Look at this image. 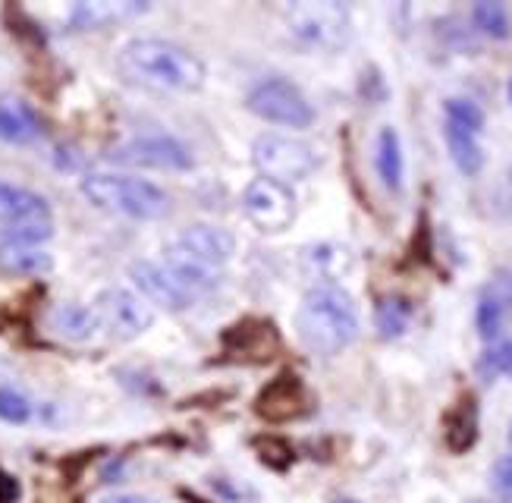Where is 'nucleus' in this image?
Returning a JSON list of instances; mask_svg holds the SVG:
<instances>
[{
    "mask_svg": "<svg viewBox=\"0 0 512 503\" xmlns=\"http://www.w3.org/2000/svg\"><path fill=\"white\" fill-rule=\"evenodd\" d=\"M120 76L132 85L161 92H195L205 82V67L192 51L164 38H136L123 48Z\"/></svg>",
    "mask_w": 512,
    "mask_h": 503,
    "instance_id": "nucleus-1",
    "label": "nucleus"
},
{
    "mask_svg": "<svg viewBox=\"0 0 512 503\" xmlns=\"http://www.w3.org/2000/svg\"><path fill=\"white\" fill-rule=\"evenodd\" d=\"M299 340L321 356H337L359 337V315L340 287H315L296 312Z\"/></svg>",
    "mask_w": 512,
    "mask_h": 503,
    "instance_id": "nucleus-2",
    "label": "nucleus"
},
{
    "mask_svg": "<svg viewBox=\"0 0 512 503\" xmlns=\"http://www.w3.org/2000/svg\"><path fill=\"white\" fill-rule=\"evenodd\" d=\"M82 195L101 211H114L132 221H158L170 211V195L148 180L123 177V173H88Z\"/></svg>",
    "mask_w": 512,
    "mask_h": 503,
    "instance_id": "nucleus-3",
    "label": "nucleus"
},
{
    "mask_svg": "<svg viewBox=\"0 0 512 503\" xmlns=\"http://www.w3.org/2000/svg\"><path fill=\"white\" fill-rule=\"evenodd\" d=\"M286 26L299 41L311 48H343L349 41V10L343 4H333V0H324V4H293L286 10Z\"/></svg>",
    "mask_w": 512,
    "mask_h": 503,
    "instance_id": "nucleus-4",
    "label": "nucleus"
},
{
    "mask_svg": "<svg viewBox=\"0 0 512 503\" xmlns=\"http://www.w3.org/2000/svg\"><path fill=\"white\" fill-rule=\"evenodd\" d=\"M252 161L261 170L264 180H274V183H283V186L305 180L308 173H315V167H318L315 148L299 142V139H289V136H261V139H255Z\"/></svg>",
    "mask_w": 512,
    "mask_h": 503,
    "instance_id": "nucleus-5",
    "label": "nucleus"
},
{
    "mask_svg": "<svg viewBox=\"0 0 512 503\" xmlns=\"http://www.w3.org/2000/svg\"><path fill=\"white\" fill-rule=\"evenodd\" d=\"M246 107L255 117L280 123V126L305 129V126L315 123L311 104L305 101V95L296 89V85L286 82V79H267V82L255 85L246 98Z\"/></svg>",
    "mask_w": 512,
    "mask_h": 503,
    "instance_id": "nucleus-6",
    "label": "nucleus"
},
{
    "mask_svg": "<svg viewBox=\"0 0 512 503\" xmlns=\"http://www.w3.org/2000/svg\"><path fill=\"white\" fill-rule=\"evenodd\" d=\"M95 315H98L101 331H107L117 340H132L145 334L154 321L151 305L129 290H104L95 299Z\"/></svg>",
    "mask_w": 512,
    "mask_h": 503,
    "instance_id": "nucleus-7",
    "label": "nucleus"
},
{
    "mask_svg": "<svg viewBox=\"0 0 512 503\" xmlns=\"http://www.w3.org/2000/svg\"><path fill=\"white\" fill-rule=\"evenodd\" d=\"M242 208H246L249 221L267 233H280L293 224L296 217V199L289 186L274 183V180H252L242 192Z\"/></svg>",
    "mask_w": 512,
    "mask_h": 503,
    "instance_id": "nucleus-8",
    "label": "nucleus"
},
{
    "mask_svg": "<svg viewBox=\"0 0 512 503\" xmlns=\"http://www.w3.org/2000/svg\"><path fill=\"white\" fill-rule=\"evenodd\" d=\"M114 164L126 167H154V170H189L192 155L183 142H176L170 136H142V139H129L117 145L107 155Z\"/></svg>",
    "mask_w": 512,
    "mask_h": 503,
    "instance_id": "nucleus-9",
    "label": "nucleus"
},
{
    "mask_svg": "<svg viewBox=\"0 0 512 503\" xmlns=\"http://www.w3.org/2000/svg\"><path fill=\"white\" fill-rule=\"evenodd\" d=\"M173 252L186 255L189 261L202 268H217V265H227L236 252V239L220 230V227H211V224H192L180 233V239L170 246Z\"/></svg>",
    "mask_w": 512,
    "mask_h": 503,
    "instance_id": "nucleus-10",
    "label": "nucleus"
},
{
    "mask_svg": "<svg viewBox=\"0 0 512 503\" xmlns=\"http://www.w3.org/2000/svg\"><path fill=\"white\" fill-rule=\"evenodd\" d=\"M308 406H311V397L305 384L296 375H280L258 393L255 412L267 422H293L308 412Z\"/></svg>",
    "mask_w": 512,
    "mask_h": 503,
    "instance_id": "nucleus-11",
    "label": "nucleus"
},
{
    "mask_svg": "<svg viewBox=\"0 0 512 503\" xmlns=\"http://www.w3.org/2000/svg\"><path fill=\"white\" fill-rule=\"evenodd\" d=\"M129 277L142 290V296L151 299L154 305H164V309H170V312H183L192 305L180 290H176V283L170 280V274L164 271L161 261H132Z\"/></svg>",
    "mask_w": 512,
    "mask_h": 503,
    "instance_id": "nucleus-12",
    "label": "nucleus"
},
{
    "mask_svg": "<svg viewBox=\"0 0 512 503\" xmlns=\"http://www.w3.org/2000/svg\"><path fill=\"white\" fill-rule=\"evenodd\" d=\"M161 265L170 274V280L176 283V290H180L189 302H198V299L211 296L217 290V283H220L211 268L195 265V261H189L186 255L173 252V249H167V258L161 261Z\"/></svg>",
    "mask_w": 512,
    "mask_h": 503,
    "instance_id": "nucleus-13",
    "label": "nucleus"
},
{
    "mask_svg": "<svg viewBox=\"0 0 512 503\" xmlns=\"http://www.w3.org/2000/svg\"><path fill=\"white\" fill-rule=\"evenodd\" d=\"M227 349L242 359H255L264 362L271 359L280 349L277 327L271 321H252V324H239L233 327V334L227 337Z\"/></svg>",
    "mask_w": 512,
    "mask_h": 503,
    "instance_id": "nucleus-14",
    "label": "nucleus"
},
{
    "mask_svg": "<svg viewBox=\"0 0 512 503\" xmlns=\"http://www.w3.org/2000/svg\"><path fill=\"white\" fill-rule=\"evenodd\" d=\"M51 321V331L63 340H73V343H85L92 340L101 327H98V315L95 309H85L79 302H63L48 315Z\"/></svg>",
    "mask_w": 512,
    "mask_h": 503,
    "instance_id": "nucleus-15",
    "label": "nucleus"
},
{
    "mask_svg": "<svg viewBox=\"0 0 512 503\" xmlns=\"http://www.w3.org/2000/svg\"><path fill=\"white\" fill-rule=\"evenodd\" d=\"M0 217L7 224H22V221H51L48 217V202L41 195L0 183Z\"/></svg>",
    "mask_w": 512,
    "mask_h": 503,
    "instance_id": "nucleus-16",
    "label": "nucleus"
},
{
    "mask_svg": "<svg viewBox=\"0 0 512 503\" xmlns=\"http://www.w3.org/2000/svg\"><path fill=\"white\" fill-rule=\"evenodd\" d=\"M443 437H447V447L453 453H469L478 441V406L472 397H462L453 412L447 415V425H443Z\"/></svg>",
    "mask_w": 512,
    "mask_h": 503,
    "instance_id": "nucleus-17",
    "label": "nucleus"
},
{
    "mask_svg": "<svg viewBox=\"0 0 512 503\" xmlns=\"http://www.w3.org/2000/svg\"><path fill=\"white\" fill-rule=\"evenodd\" d=\"M38 136V117L26 101H0V142L26 145Z\"/></svg>",
    "mask_w": 512,
    "mask_h": 503,
    "instance_id": "nucleus-18",
    "label": "nucleus"
},
{
    "mask_svg": "<svg viewBox=\"0 0 512 503\" xmlns=\"http://www.w3.org/2000/svg\"><path fill=\"white\" fill-rule=\"evenodd\" d=\"M374 167L377 177L390 192H399L403 186V145H399V136L393 126H384L381 136H377V155H374Z\"/></svg>",
    "mask_w": 512,
    "mask_h": 503,
    "instance_id": "nucleus-19",
    "label": "nucleus"
},
{
    "mask_svg": "<svg viewBox=\"0 0 512 503\" xmlns=\"http://www.w3.org/2000/svg\"><path fill=\"white\" fill-rule=\"evenodd\" d=\"M145 10V4H76L70 13V23L76 29H101L107 23H120V19H129Z\"/></svg>",
    "mask_w": 512,
    "mask_h": 503,
    "instance_id": "nucleus-20",
    "label": "nucleus"
},
{
    "mask_svg": "<svg viewBox=\"0 0 512 503\" xmlns=\"http://www.w3.org/2000/svg\"><path fill=\"white\" fill-rule=\"evenodd\" d=\"M352 268V255L349 249L337 246V243H324L305 252V271L315 274L321 280H337Z\"/></svg>",
    "mask_w": 512,
    "mask_h": 503,
    "instance_id": "nucleus-21",
    "label": "nucleus"
},
{
    "mask_svg": "<svg viewBox=\"0 0 512 503\" xmlns=\"http://www.w3.org/2000/svg\"><path fill=\"white\" fill-rule=\"evenodd\" d=\"M443 136H447L450 155H453L456 167L465 173V177H475V173H481V167H484V151H481V145H478V139L472 133H465V129L447 123Z\"/></svg>",
    "mask_w": 512,
    "mask_h": 503,
    "instance_id": "nucleus-22",
    "label": "nucleus"
},
{
    "mask_svg": "<svg viewBox=\"0 0 512 503\" xmlns=\"http://www.w3.org/2000/svg\"><path fill=\"white\" fill-rule=\"evenodd\" d=\"M0 271L7 274H44L51 271V255L35 246L4 243L0 246Z\"/></svg>",
    "mask_w": 512,
    "mask_h": 503,
    "instance_id": "nucleus-23",
    "label": "nucleus"
},
{
    "mask_svg": "<svg viewBox=\"0 0 512 503\" xmlns=\"http://www.w3.org/2000/svg\"><path fill=\"white\" fill-rule=\"evenodd\" d=\"M409 318H412V305L403 296H387L377 302V309H374L377 331H381V337H387V340L403 334L409 327Z\"/></svg>",
    "mask_w": 512,
    "mask_h": 503,
    "instance_id": "nucleus-24",
    "label": "nucleus"
},
{
    "mask_svg": "<svg viewBox=\"0 0 512 503\" xmlns=\"http://www.w3.org/2000/svg\"><path fill=\"white\" fill-rule=\"evenodd\" d=\"M472 23L481 35L494 38V41H506L512 35V23H509V13L503 4H494V0H481L472 10Z\"/></svg>",
    "mask_w": 512,
    "mask_h": 503,
    "instance_id": "nucleus-25",
    "label": "nucleus"
},
{
    "mask_svg": "<svg viewBox=\"0 0 512 503\" xmlns=\"http://www.w3.org/2000/svg\"><path fill=\"white\" fill-rule=\"evenodd\" d=\"M506 309L503 305L491 296V293H481L478 299V312H475V324H478V334L484 340H497L500 331H503V324H506Z\"/></svg>",
    "mask_w": 512,
    "mask_h": 503,
    "instance_id": "nucleus-26",
    "label": "nucleus"
},
{
    "mask_svg": "<svg viewBox=\"0 0 512 503\" xmlns=\"http://www.w3.org/2000/svg\"><path fill=\"white\" fill-rule=\"evenodd\" d=\"M447 123H453V126H459V129H465V133L475 136L478 129L484 126V111L469 98H450L447 101Z\"/></svg>",
    "mask_w": 512,
    "mask_h": 503,
    "instance_id": "nucleus-27",
    "label": "nucleus"
},
{
    "mask_svg": "<svg viewBox=\"0 0 512 503\" xmlns=\"http://www.w3.org/2000/svg\"><path fill=\"white\" fill-rule=\"evenodd\" d=\"M54 236L51 221H22V224H7V243L19 246H38L44 239Z\"/></svg>",
    "mask_w": 512,
    "mask_h": 503,
    "instance_id": "nucleus-28",
    "label": "nucleus"
},
{
    "mask_svg": "<svg viewBox=\"0 0 512 503\" xmlns=\"http://www.w3.org/2000/svg\"><path fill=\"white\" fill-rule=\"evenodd\" d=\"M29 415H32V406H29L26 397H22V393L0 390V419L13 422V425H22V422H29Z\"/></svg>",
    "mask_w": 512,
    "mask_h": 503,
    "instance_id": "nucleus-29",
    "label": "nucleus"
},
{
    "mask_svg": "<svg viewBox=\"0 0 512 503\" xmlns=\"http://www.w3.org/2000/svg\"><path fill=\"white\" fill-rule=\"evenodd\" d=\"M255 450L261 453L264 463L274 466V469H286L289 463H293V450H289V444L277 441V437H258Z\"/></svg>",
    "mask_w": 512,
    "mask_h": 503,
    "instance_id": "nucleus-30",
    "label": "nucleus"
},
{
    "mask_svg": "<svg viewBox=\"0 0 512 503\" xmlns=\"http://www.w3.org/2000/svg\"><path fill=\"white\" fill-rule=\"evenodd\" d=\"M481 371H484V375H506V378H512V340L500 343L497 349H491V353H484Z\"/></svg>",
    "mask_w": 512,
    "mask_h": 503,
    "instance_id": "nucleus-31",
    "label": "nucleus"
},
{
    "mask_svg": "<svg viewBox=\"0 0 512 503\" xmlns=\"http://www.w3.org/2000/svg\"><path fill=\"white\" fill-rule=\"evenodd\" d=\"M491 481H494V491L503 500H512V453L497 459L494 469H491Z\"/></svg>",
    "mask_w": 512,
    "mask_h": 503,
    "instance_id": "nucleus-32",
    "label": "nucleus"
},
{
    "mask_svg": "<svg viewBox=\"0 0 512 503\" xmlns=\"http://www.w3.org/2000/svg\"><path fill=\"white\" fill-rule=\"evenodd\" d=\"M484 293H491V296L503 305V309H506V315H512V274H509V271L497 274V277L484 287Z\"/></svg>",
    "mask_w": 512,
    "mask_h": 503,
    "instance_id": "nucleus-33",
    "label": "nucleus"
},
{
    "mask_svg": "<svg viewBox=\"0 0 512 503\" xmlns=\"http://www.w3.org/2000/svg\"><path fill=\"white\" fill-rule=\"evenodd\" d=\"M104 503H158V500H151V497H142V494H117V497H110Z\"/></svg>",
    "mask_w": 512,
    "mask_h": 503,
    "instance_id": "nucleus-34",
    "label": "nucleus"
},
{
    "mask_svg": "<svg viewBox=\"0 0 512 503\" xmlns=\"http://www.w3.org/2000/svg\"><path fill=\"white\" fill-rule=\"evenodd\" d=\"M333 503H359V500H346V497H340V500H333Z\"/></svg>",
    "mask_w": 512,
    "mask_h": 503,
    "instance_id": "nucleus-35",
    "label": "nucleus"
},
{
    "mask_svg": "<svg viewBox=\"0 0 512 503\" xmlns=\"http://www.w3.org/2000/svg\"><path fill=\"white\" fill-rule=\"evenodd\" d=\"M509 98H512V82H509Z\"/></svg>",
    "mask_w": 512,
    "mask_h": 503,
    "instance_id": "nucleus-36",
    "label": "nucleus"
},
{
    "mask_svg": "<svg viewBox=\"0 0 512 503\" xmlns=\"http://www.w3.org/2000/svg\"><path fill=\"white\" fill-rule=\"evenodd\" d=\"M509 444H512V428H509Z\"/></svg>",
    "mask_w": 512,
    "mask_h": 503,
    "instance_id": "nucleus-37",
    "label": "nucleus"
},
{
    "mask_svg": "<svg viewBox=\"0 0 512 503\" xmlns=\"http://www.w3.org/2000/svg\"><path fill=\"white\" fill-rule=\"evenodd\" d=\"M509 177H512V170H509Z\"/></svg>",
    "mask_w": 512,
    "mask_h": 503,
    "instance_id": "nucleus-38",
    "label": "nucleus"
},
{
    "mask_svg": "<svg viewBox=\"0 0 512 503\" xmlns=\"http://www.w3.org/2000/svg\"><path fill=\"white\" fill-rule=\"evenodd\" d=\"M475 503H481V500H475Z\"/></svg>",
    "mask_w": 512,
    "mask_h": 503,
    "instance_id": "nucleus-39",
    "label": "nucleus"
}]
</instances>
